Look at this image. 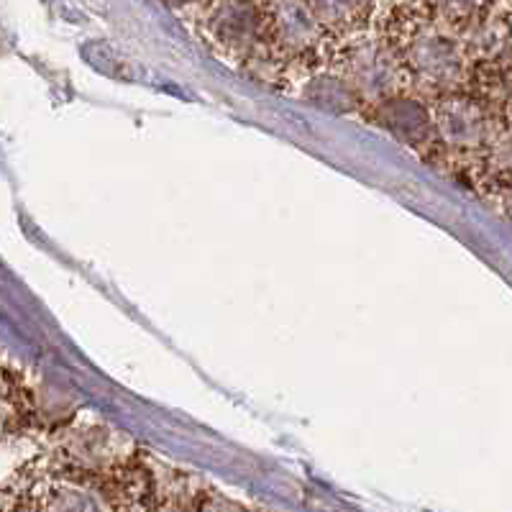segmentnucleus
Segmentation results:
<instances>
[{
    "label": "nucleus",
    "mask_w": 512,
    "mask_h": 512,
    "mask_svg": "<svg viewBox=\"0 0 512 512\" xmlns=\"http://www.w3.org/2000/svg\"><path fill=\"white\" fill-rule=\"evenodd\" d=\"M395 49L410 80L425 93H456L472 85L474 67L466 57L459 31L436 16L402 31V44H395Z\"/></svg>",
    "instance_id": "nucleus-1"
},
{
    "label": "nucleus",
    "mask_w": 512,
    "mask_h": 512,
    "mask_svg": "<svg viewBox=\"0 0 512 512\" xmlns=\"http://www.w3.org/2000/svg\"><path fill=\"white\" fill-rule=\"evenodd\" d=\"M433 118H436L438 141L448 152L461 157H487L489 146L502 131L492 103L466 90L436 95Z\"/></svg>",
    "instance_id": "nucleus-2"
},
{
    "label": "nucleus",
    "mask_w": 512,
    "mask_h": 512,
    "mask_svg": "<svg viewBox=\"0 0 512 512\" xmlns=\"http://www.w3.org/2000/svg\"><path fill=\"white\" fill-rule=\"evenodd\" d=\"M338 72L369 105L402 93V80L408 75L395 44L377 36H359L346 44L338 57Z\"/></svg>",
    "instance_id": "nucleus-3"
},
{
    "label": "nucleus",
    "mask_w": 512,
    "mask_h": 512,
    "mask_svg": "<svg viewBox=\"0 0 512 512\" xmlns=\"http://www.w3.org/2000/svg\"><path fill=\"white\" fill-rule=\"evenodd\" d=\"M205 34L228 57L246 62L269 39L267 8L259 0H216L205 11Z\"/></svg>",
    "instance_id": "nucleus-4"
},
{
    "label": "nucleus",
    "mask_w": 512,
    "mask_h": 512,
    "mask_svg": "<svg viewBox=\"0 0 512 512\" xmlns=\"http://www.w3.org/2000/svg\"><path fill=\"white\" fill-rule=\"evenodd\" d=\"M269 39L290 57L318 52L328 29L310 8L308 0H264Z\"/></svg>",
    "instance_id": "nucleus-5"
},
{
    "label": "nucleus",
    "mask_w": 512,
    "mask_h": 512,
    "mask_svg": "<svg viewBox=\"0 0 512 512\" xmlns=\"http://www.w3.org/2000/svg\"><path fill=\"white\" fill-rule=\"evenodd\" d=\"M372 121L390 131L395 139L415 149V152H428L438 141L436 118L423 100L410 98L405 93H397L382 103L372 105Z\"/></svg>",
    "instance_id": "nucleus-6"
},
{
    "label": "nucleus",
    "mask_w": 512,
    "mask_h": 512,
    "mask_svg": "<svg viewBox=\"0 0 512 512\" xmlns=\"http://www.w3.org/2000/svg\"><path fill=\"white\" fill-rule=\"evenodd\" d=\"M459 39L474 70L510 67L512 64V24L505 13H482L466 26H461Z\"/></svg>",
    "instance_id": "nucleus-7"
},
{
    "label": "nucleus",
    "mask_w": 512,
    "mask_h": 512,
    "mask_svg": "<svg viewBox=\"0 0 512 512\" xmlns=\"http://www.w3.org/2000/svg\"><path fill=\"white\" fill-rule=\"evenodd\" d=\"M303 95L310 105L331 113H356L364 105L359 93L341 72H320L303 82Z\"/></svg>",
    "instance_id": "nucleus-8"
},
{
    "label": "nucleus",
    "mask_w": 512,
    "mask_h": 512,
    "mask_svg": "<svg viewBox=\"0 0 512 512\" xmlns=\"http://www.w3.org/2000/svg\"><path fill=\"white\" fill-rule=\"evenodd\" d=\"M328 31L333 34H356L369 24L374 0H308Z\"/></svg>",
    "instance_id": "nucleus-9"
},
{
    "label": "nucleus",
    "mask_w": 512,
    "mask_h": 512,
    "mask_svg": "<svg viewBox=\"0 0 512 512\" xmlns=\"http://www.w3.org/2000/svg\"><path fill=\"white\" fill-rule=\"evenodd\" d=\"M423 3L431 11V16H436L438 21L456 31L482 13L492 11V0H423Z\"/></svg>",
    "instance_id": "nucleus-10"
},
{
    "label": "nucleus",
    "mask_w": 512,
    "mask_h": 512,
    "mask_svg": "<svg viewBox=\"0 0 512 512\" xmlns=\"http://www.w3.org/2000/svg\"><path fill=\"white\" fill-rule=\"evenodd\" d=\"M492 200H495V208L505 216L507 223H512V185L510 182H500L495 192H492Z\"/></svg>",
    "instance_id": "nucleus-11"
},
{
    "label": "nucleus",
    "mask_w": 512,
    "mask_h": 512,
    "mask_svg": "<svg viewBox=\"0 0 512 512\" xmlns=\"http://www.w3.org/2000/svg\"><path fill=\"white\" fill-rule=\"evenodd\" d=\"M162 3H167L169 8H187V6H195V3H200V0H162Z\"/></svg>",
    "instance_id": "nucleus-12"
},
{
    "label": "nucleus",
    "mask_w": 512,
    "mask_h": 512,
    "mask_svg": "<svg viewBox=\"0 0 512 512\" xmlns=\"http://www.w3.org/2000/svg\"><path fill=\"white\" fill-rule=\"evenodd\" d=\"M502 126H505L507 134L512 136V103L507 105V111H505V123H502Z\"/></svg>",
    "instance_id": "nucleus-13"
},
{
    "label": "nucleus",
    "mask_w": 512,
    "mask_h": 512,
    "mask_svg": "<svg viewBox=\"0 0 512 512\" xmlns=\"http://www.w3.org/2000/svg\"><path fill=\"white\" fill-rule=\"evenodd\" d=\"M510 3H512V0H510Z\"/></svg>",
    "instance_id": "nucleus-14"
}]
</instances>
